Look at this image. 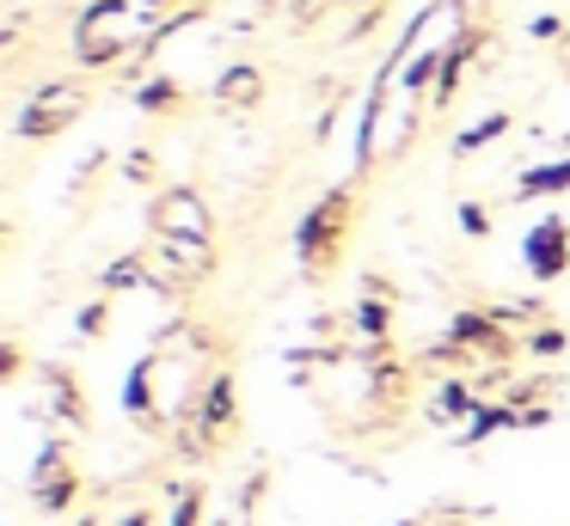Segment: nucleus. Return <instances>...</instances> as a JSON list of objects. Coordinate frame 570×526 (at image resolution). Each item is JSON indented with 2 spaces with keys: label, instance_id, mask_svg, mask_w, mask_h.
Returning <instances> with one entry per match:
<instances>
[{
  "label": "nucleus",
  "instance_id": "f257e3e1",
  "mask_svg": "<svg viewBox=\"0 0 570 526\" xmlns=\"http://www.w3.org/2000/svg\"><path fill=\"white\" fill-rule=\"evenodd\" d=\"M344 227H350V196L344 190H332L313 215H301V227H295V251H301V264L320 276L325 264L337 257V245H344Z\"/></svg>",
  "mask_w": 570,
  "mask_h": 526
},
{
  "label": "nucleus",
  "instance_id": "f03ea898",
  "mask_svg": "<svg viewBox=\"0 0 570 526\" xmlns=\"http://www.w3.org/2000/svg\"><path fill=\"white\" fill-rule=\"evenodd\" d=\"M154 232L160 239H203L209 245V202L197 190H166L154 202Z\"/></svg>",
  "mask_w": 570,
  "mask_h": 526
},
{
  "label": "nucleus",
  "instance_id": "7ed1b4c3",
  "mask_svg": "<svg viewBox=\"0 0 570 526\" xmlns=\"http://www.w3.org/2000/svg\"><path fill=\"white\" fill-rule=\"evenodd\" d=\"M80 110H87V92H80V86H43L26 105V117H19V135H56V129H68Z\"/></svg>",
  "mask_w": 570,
  "mask_h": 526
},
{
  "label": "nucleus",
  "instance_id": "20e7f679",
  "mask_svg": "<svg viewBox=\"0 0 570 526\" xmlns=\"http://www.w3.org/2000/svg\"><path fill=\"white\" fill-rule=\"evenodd\" d=\"M528 269H533L540 281H558V276L570 269V227H564L558 215H546L540 227L528 232Z\"/></svg>",
  "mask_w": 570,
  "mask_h": 526
},
{
  "label": "nucleus",
  "instance_id": "39448f33",
  "mask_svg": "<svg viewBox=\"0 0 570 526\" xmlns=\"http://www.w3.org/2000/svg\"><path fill=\"white\" fill-rule=\"evenodd\" d=\"M258 92H264V73L258 68H227L222 80H215V105H227V110H252V105H258Z\"/></svg>",
  "mask_w": 570,
  "mask_h": 526
},
{
  "label": "nucleus",
  "instance_id": "423d86ee",
  "mask_svg": "<svg viewBox=\"0 0 570 526\" xmlns=\"http://www.w3.org/2000/svg\"><path fill=\"white\" fill-rule=\"evenodd\" d=\"M154 367H160L154 355L129 367V391H124V410L129 416H154Z\"/></svg>",
  "mask_w": 570,
  "mask_h": 526
},
{
  "label": "nucleus",
  "instance_id": "0eeeda50",
  "mask_svg": "<svg viewBox=\"0 0 570 526\" xmlns=\"http://www.w3.org/2000/svg\"><path fill=\"white\" fill-rule=\"evenodd\" d=\"M570 190V159H558V166H533L521 171V196H558Z\"/></svg>",
  "mask_w": 570,
  "mask_h": 526
},
{
  "label": "nucleus",
  "instance_id": "6e6552de",
  "mask_svg": "<svg viewBox=\"0 0 570 526\" xmlns=\"http://www.w3.org/2000/svg\"><path fill=\"white\" fill-rule=\"evenodd\" d=\"M173 526H203V489H178V502H173Z\"/></svg>",
  "mask_w": 570,
  "mask_h": 526
},
{
  "label": "nucleus",
  "instance_id": "1a4fd4ad",
  "mask_svg": "<svg viewBox=\"0 0 570 526\" xmlns=\"http://www.w3.org/2000/svg\"><path fill=\"white\" fill-rule=\"evenodd\" d=\"M503 129H509V117H484L479 129H466V135H460V153H472V147L497 141V135H503Z\"/></svg>",
  "mask_w": 570,
  "mask_h": 526
},
{
  "label": "nucleus",
  "instance_id": "9d476101",
  "mask_svg": "<svg viewBox=\"0 0 570 526\" xmlns=\"http://www.w3.org/2000/svg\"><path fill=\"white\" fill-rule=\"evenodd\" d=\"M528 349L552 361V355H564V330H533V337H528Z\"/></svg>",
  "mask_w": 570,
  "mask_h": 526
},
{
  "label": "nucleus",
  "instance_id": "9b49d317",
  "mask_svg": "<svg viewBox=\"0 0 570 526\" xmlns=\"http://www.w3.org/2000/svg\"><path fill=\"white\" fill-rule=\"evenodd\" d=\"M173 80H154V86H141V105H148V110H173Z\"/></svg>",
  "mask_w": 570,
  "mask_h": 526
},
{
  "label": "nucleus",
  "instance_id": "f8f14e48",
  "mask_svg": "<svg viewBox=\"0 0 570 526\" xmlns=\"http://www.w3.org/2000/svg\"><path fill=\"white\" fill-rule=\"evenodd\" d=\"M80 330H87V337H92V330H105V306H87V318H80Z\"/></svg>",
  "mask_w": 570,
  "mask_h": 526
},
{
  "label": "nucleus",
  "instance_id": "ddd939ff",
  "mask_svg": "<svg viewBox=\"0 0 570 526\" xmlns=\"http://www.w3.org/2000/svg\"><path fill=\"white\" fill-rule=\"evenodd\" d=\"M124 526H154V520H148V514H129V520H124Z\"/></svg>",
  "mask_w": 570,
  "mask_h": 526
},
{
  "label": "nucleus",
  "instance_id": "4468645a",
  "mask_svg": "<svg viewBox=\"0 0 570 526\" xmlns=\"http://www.w3.org/2000/svg\"><path fill=\"white\" fill-rule=\"evenodd\" d=\"M399 526H417V520H399Z\"/></svg>",
  "mask_w": 570,
  "mask_h": 526
}]
</instances>
